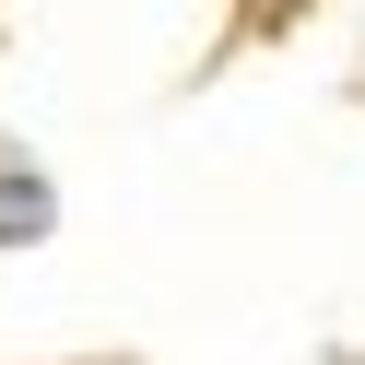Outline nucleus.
Instances as JSON below:
<instances>
[]
</instances>
